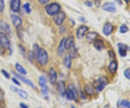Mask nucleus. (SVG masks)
<instances>
[{"mask_svg": "<svg viewBox=\"0 0 130 108\" xmlns=\"http://www.w3.org/2000/svg\"><path fill=\"white\" fill-rule=\"evenodd\" d=\"M119 31H120V33H127V32L129 31V28H128L126 25H122L121 27H120Z\"/></svg>", "mask_w": 130, "mask_h": 108, "instance_id": "29", "label": "nucleus"}, {"mask_svg": "<svg viewBox=\"0 0 130 108\" xmlns=\"http://www.w3.org/2000/svg\"><path fill=\"white\" fill-rule=\"evenodd\" d=\"M5 9V2L4 0H0V12H2Z\"/></svg>", "mask_w": 130, "mask_h": 108, "instance_id": "32", "label": "nucleus"}, {"mask_svg": "<svg viewBox=\"0 0 130 108\" xmlns=\"http://www.w3.org/2000/svg\"><path fill=\"white\" fill-rule=\"evenodd\" d=\"M113 31V26L111 24L109 23H106L104 25L103 28V32L106 35V36H109L111 35Z\"/></svg>", "mask_w": 130, "mask_h": 108, "instance_id": "17", "label": "nucleus"}, {"mask_svg": "<svg viewBox=\"0 0 130 108\" xmlns=\"http://www.w3.org/2000/svg\"><path fill=\"white\" fill-rule=\"evenodd\" d=\"M39 85H40L41 90L43 95L44 97H48V85H47L46 79L43 76H41L39 78Z\"/></svg>", "mask_w": 130, "mask_h": 108, "instance_id": "5", "label": "nucleus"}, {"mask_svg": "<svg viewBox=\"0 0 130 108\" xmlns=\"http://www.w3.org/2000/svg\"><path fill=\"white\" fill-rule=\"evenodd\" d=\"M71 108H76V107H74V106H72V107H71Z\"/></svg>", "mask_w": 130, "mask_h": 108, "instance_id": "43", "label": "nucleus"}, {"mask_svg": "<svg viewBox=\"0 0 130 108\" xmlns=\"http://www.w3.org/2000/svg\"><path fill=\"white\" fill-rule=\"evenodd\" d=\"M102 8L103 10L106 12H115L116 11V7L115 5L112 2H107L105 3L102 6Z\"/></svg>", "mask_w": 130, "mask_h": 108, "instance_id": "14", "label": "nucleus"}, {"mask_svg": "<svg viewBox=\"0 0 130 108\" xmlns=\"http://www.w3.org/2000/svg\"><path fill=\"white\" fill-rule=\"evenodd\" d=\"M11 19H12V22L14 25V26L15 28H19L23 23V20L22 19L19 17L18 15H11Z\"/></svg>", "mask_w": 130, "mask_h": 108, "instance_id": "12", "label": "nucleus"}, {"mask_svg": "<svg viewBox=\"0 0 130 108\" xmlns=\"http://www.w3.org/2000/svg\"><path fill=\"white\" fill-rule=\"evenodd\" d=\"M74 47V38L73 36H70L65 40V49L70 50Z\"/></svg>", "mask_w": 130, "mask_h": 108, "instance_id": "16", "label": "nucleus"}, {"mask_svg": "<svg viewBox=\"0 0 130 108\" xmlns=\"http://www.w3.org/2000/svg\"><path fill=\"white\" fill-rule=\"evenodd\" d=\"M69 89H70L72 92H73V94H74V97H75V99H77V97H78V93H77V89H75V87L73 86L72 85H70V87H69Z\"/></svg>", "mask_w": 130, "mask_h": 108, "instance_id": "28", "label": "nucleus"}, {"mask_svg": "<svg viewBox=\"0 0 130 108\" xmlns=\"http://www.w3.org/2000/svg\"><path fill=\"white\" fill-rule=\"evenodd\" d=\"M13 74H14V75L15 76V78H18V79L20 80L21 81H23L24 84H27L28 85V86H31V87L33 88V89H36V85L34 84L31 80H29V79H28V78H26L25 77H24L23 75H19V74H17V73H13Z\"/></svg>", "mask_w": 130, "mask_h": 108, "instance_id": "8", "label": "nucleus"}, {"mask_svg": "<svg viewBox=\"0 0 130 108\" xmlns=\"http://www.w3.org/2000/svg\"><path fill=\"white\" fill-rule=\"evenodd\" d=\"M108 55H109V56L111 58H113V57H115V54H114V52H113L112 51H108Z\"/></svg>", "mask_w": 130, "mask_h": 108, "instance_id": "39", "label": "nucleus"}, {"mask_svg": "<svg viewBox=\"0 0 130 108\" xmlns=\"http://www.w3.org/2000/svg\"><path fill=\"white\" fill-rule=\"evenodd\" d=\"M124 2H126V3H129V2H130V0H124Z\"/></svg>", "mask_w": 130, "mask_h": 108, "instance_id": "42", "label": "nucleus"}, {"mask_svg": "<svg viewBox=\"0 0 130 108\" xmlns=\"http://www.w3.org/2000/svg\"><path fill=\"white\" fill-rule=\"evenodd\" d=\"M36 59H37L38 63L42 66L46 65L48 61V55L47 52L43 48H40L36 54Z\"/></svg>", "mask_w": 130, "mask_h": 108, "instance_id": "1", "label": "nucleus"}, {"mask_svg": "<svg viewBox=\"0 0 130 108\" xmlns=\"http://www.w3.org/2000/svg\"><path fill=\"white\" fill-rule=\"evenodd\" d=\"M107 84H108L107 78L105 76H103V77L99 78L97 80H95L93 85H94L95 89L97 90L98 91H101L105 88V86H106Z\"/></svg>", "mask_w": 130, "mask_h": 108, "instance_id": "3", "label": "nucleus"}, {"mask_svg": "<svg viewBox=\"0 0 130 108\" xmlns=\"http://www.w3.org/2000/svg\"><path fill=\"white\" fill-rule=\"evenodd\" d=\"M0 44L4 49L10 48V41L7 33L5 32H0Z\"/></svg>", "mask_w": 130, "mask_h": 108, "instance_id": "4", "label": "nucleus"}, {"mask_svg": "<svg viewBox=\"0 0 130 108\" xmlns=\"http://www.w3.org/2000/svg\"><path fill=\"white\" fill-rule=\"evenodd\" d=\"M2 73L4 75V76H5L6 78H7V79H9V78H10V75H9V74L6 71H5V70H2Z\"/></svg>", "mask_w": 130, "mask_h": 108, "instance_id": "33", "label": "nucleus"}, {"mask_svg": "<svg viewBox=\"0 0 130 108\" xmlns=\"http://www.w3.org/2000/svg\"><path fill=\"white\" fill-rule=\"evenodd\" d=\"M0 29L4 31L5 33H9L10 32L9 25L3 21H0Z\"/></svg>", "mask_w": 130, "mask_h": 108, "instance_id": "23", "label": "nucleus"}, {"mask_svg": "<svg viewBox=\"0 0 130 108\" xmlns=\"http://www.w3.org/2000/svg\"><path fill=\"white\" fill-rule=\"evenodd\" d=\"M38 1L42 5H46V4H47L49 2V0H38Z\"/></svg>", "mask_w": 130, "mask_h": 108, "instance_id": "37", "label": "nucleus"}, {"mask_svg": "<svg viewBox=\"0 0 130 108\" xmlns=\"http://www.w3.org/2000/svg\"><path fill=\"white\" fill-rule=\"evenodd\" d=\"M12 80L13 81V83H14V84H16L17 86H20V83L19 82L18 80V78H13Z\"/></svg>", "mask_w": 130, "mask_h": 108, "instance_id": "35", "label": "nucleus"}, {"mask_svg": "<svg viewBox=\"0 0 130 108\" xmlns=\"http://www.w3.org/2000/svg\"><path fill=\"white\" fill-rule=\"evenodd\" d=\"M65 96L67 97V99H68V100H76L75 99V97H74V94H73V92L70 89H68L67 90V91H66V94H65Z\"/></svg>", "mask_w": 130, "mask_h": 108, "instance_id": "26", "label": "nucleus"}, {"mask_svg": "<svg viewBox=\"0 0 130 108\" xmlns=\"http://www.w3.org/2000/svg\"><path fill=\"white\" fill-rule=\"evenodd\" d=\"M64 65L67 68H71V65H72V57H70L69 54H67V55H65L64 58Z\"/></svg>", "mask_w": 130, "mask_h": 108, "instance_id": "22", "label": "nucleus"}, {"mask_svg": "<svg viewBox=\"0 0 130 108\" xmlns=\"http://www.w3.org/2000/svg\"><path fill=\"white\" fill-rule=\"evenodd\" d=\"M88 27L86 26V25H80L79 28H77V33H76V35H77V37L78 39H82L83 38L84 36H85L86 33L88 32Z\"/></svg>", "mask_w": 130, "mask_h": 108, "instance_id": "7", "label": "nucleus"}, {"mask_svg": "<svg viewBox=\"0 0 130 108\" xmlns=\"http://www.w3.org/2000/svg\"><path fill=\"white\" fill-rule=\"evenodd\" d=\"M94 47H95V49H97L98 50H101L104 48V43L101 39H95L94 41Z\"/></svg>", "mask_w": 130, "mask_h": 108, "instance_id": "21", "label": "nucleus"}, {"mask_svg": "<svg viewBox=\"0 0 130 108\" xmlns=\"http://www.w3.org/2000/svg\"><path fill=\"white\" fill-rule=\"evenodd\" d=\"M4 99V94H3V91H2L1 88H0V102L2 101Z\"/></svg>", "mask_w": 130, "mask_h": 108, "instance_id": "38", "label": "nucleus"}, {"mask_svg": "<svg viewBox=\"0 0 130 108\" xmlns=\"http://www.w3.org/2000/svg\"><path fill=\"white\" fill-rule=\"evenodd\" d=\"M23 8L27 13H30V12H31V8H30V5L29 3H25V4L23 5Z\"/></svg>", "mask_w": 130, "mask_h": 108, "instance_id": "30", "label": "nucleus"}, {"mask_svg": "<svg viewBox=\"0 0 130 108\" xmlns=\"http://www.w3.org/2000/svg\"><path fill=\"white\" fill-rule=\"evenodd\" d=\"M85 35H86L85 36L86 39H87V41H88L89 42H94L95 39H97L98 36V34L96 32H95V31L88 32L87 34H85Z\"/></svg>", "mask_w": 130, "mask_h": 108, "instance_id": "18", "label": "nucleus"}, {"mask_svg": "<svg viewBox=\"0 0 130 108\" xmlns=\"http://www.w3.org/2000/svg\"><path fill=\"white\" fill-rule=\"evenodd\" d=\"M128 49H129V47L126 44H124L122 43L118 44V50H119V53L121 57H124L126 56Z\"/></svg>", "mask_w": 130, "mask_h": 108, "instance_id": "11", "label": "nucleus"}, {"mask_svg": "<svg viewBox=\"0 0 130 108\" xmlns=\"http://www.w3.org/2000/svg\"><path fill=\"white\" fill-rule=\"evenodd\" d=\"M2 49H4V48L2 47V46H1V44H0V52H2Z\"/></svg>", "mask_w": 130, "mask_h": 108, "instance_id": "41", "label": "nucleus"}, {"mask_svg": "<svg viewBox=\"0 0 130 108\" xmlns=\"http://www.w3.org/2000/svg\"><path fill=\"white\" fill-rule=\"evenodd\" d=\"M85 5H87L89 7H90L93 6V3L91 2H90V1H86V2H85Z\"/></svg>", "mask_w": 130, "mask_h": 108, "instance_id": "36", "label": "nucleus"}, {"mask_svg": "<svg viewBox=\"0 0 130 108\" xmlns=\"http://www.w3.org/2000/svg\"><path fill=\"white\" fill-rule=\"evenodd\" d=\"M65 18H66V14L64 13V12L60 11L54 15V23L56 24V25H61L64 21Z\"/></svg>", "mask_w": 130, "mask_h": 108, "instance_id": "6", "label": "nucleus"}, {"mask_svg": "<svg viewBox=\"0 0 130 108\" xmlns=\"http://www.w3.org/2000/svg\"><path fill=\"white\" fill-rule=\"evenodd\" d=\"M20 0H11L10 1V9L14 12H18L20 9Z\"/></svg>", "mask_w": 130, "mask_h": 108, "instance_id": "9", "label": "nucleus"}, {"mask_svg": "<svg viewBox=\"0 0 130 108\" xmlns=\"http://www.w3.org/2000/svg\"><path fill=\"white\" fill-rule=\"evenodd\" d=\"M85 92L87 94H88L90 96H91V95H93L94 94V92H95V91H94V88H93V86H92L91 85H85Z\"/></svg>", "mask_w": 130, "mask_h": 108, "instance_id": "25", "label": "nucleus"}, {"mask_svg": "<svg viewBox=\"0 0 130 108\" xmlns=\"http://www.w3.org/2000/svg\"><path fill=\"white\" fill-rule=\"evenodd\" d=\"M15 68H16L17 71H18V73H20V74H22V75H26V74H27V71H26V70H25L20 63H18V62H17V63L15 64Z\"/></svg>", "mask_w": 130, "mask_h": 108, "instance_id": "24", "label": "nucleus"}, {"mask_svg": "<svg viewBox=\"0 0 130 108\" xmlns=\"http://www.w3.org/2000/svg\"><path fill=\"white\" fill-rule=\"evenodd\" d=\"M19 49H20V53L25 56V49H24V47L23 46H21V45H19Z\"/></svg>", "mask_w": 130, "mask_h": 108, "instance_id": "34", "label": "nucleus"}, {"mask_svg": "<svg viewBox=\"0 0 130 108\" xmlns=\"http://www.w3.org/2000/svg\"><path fill=\"white\" fill-rule=\"evenodd\" d=\"M57 91L61 96L64 97L67 89H66V86H65V84L64 81L59 80L57 82Z\"/></svg>", "mask_w": 130, "mask_h": 108, "instance_id": "13", "label": "nucleus"}, {"mask_svg": "<svg viewBox=\"0 0 130 108\" xmlns=\"http://www.w3.org/2000/svg\"><path fill=\"white\" fill-rule=\"evenodd\" d=\"M10 89L12 90L13 91L16 92V93L18 94L19 96H20L21 98H23V99H26L28 98V94L25 91H24V90H22V89H18V87H16V86H10Z\"/></svg>", "mask_w": 130, "mask_h": 108, "instance_id": "10", "label": "nucleus"}, {"mask_svg": "<svg viewBox=\"0 0 130 108\" xmlns=\"http://www.w3.org/2000/svg\"><path fill=\"white\" fill-rule=\"evenodd\" d=\"M118 68V64L116 60H112L110 62L109 65H108V70L111 73H115Z\"/></svg>", "mask_w": 130, "mask_h": 108, "instance_id": "19", "label": "nucleus"}, {"mask_svg": "<svg viewBox=\"0 0 130 108\" xmlns=\"http://www.w3.org/2000/svg\"><path fill=\"white\" fill-rule=\"evenodd\" d=\"M119 106L123 108H130V102L128 100H122Z\"/></svg>", "mask_w": 130, "mask_h": 108, "instance_id": "27", "label": "nucleus"}, {"mask_svg": "<svg viewBox=\"0 0 130 108\" xmlns=\"http://www.w3.org/2000/svg\"><path fill=\"white\" fill-rule=\"evenodd\" d=\"M20 108H29L26 104H25L24 103H20Z\"/></svg>", "mask_w": 130, "mask_h": 108, "instance_id": "40", "label": "nucleus"}, {"mask_svg": "<svg viewBox=\"0 0 130 108\" xmlns=\"http://www.w3.org/2000/svg\"><path fill=\"white\" fill-rule=\"evenodd\" d=\"M65 40H66V38H63L61 40L60 43H59V47H58V54L60 56L62 55V54L64 53L65 50Z\"/></svg>", "mask_w": 130, "mask_h": 108, "instance_id": "20", "label": "nucleus"}, {"mask_svg": "<svg viewBox=\"0 0 130 108\" xmlns=\"http://www.w3.org/2000/svg\"><path fill=\"white\" fill-rule=\"evenodd\" d=\"M48 78H49V80H50L51 84H54L56 82L57 73H56L54 68H50L49 72H48Z\"/></svg>", "mask_w": 130, "mask_h": 108, "instance_id": "15", "label": "nucleus"}, {"mask_svg": "<svg viewBox=\"0 0 130 108\" xmlns=\"http://www.w3.org/2000/svg\"><path fill=\"white\" fill-rule=\"evenodd\" d=\"M124 75H125V77L126 78H128L129 80H130V69L129 68H127V69H126L125 71H124Z\"/></svg>", "mask_w": 130, "mask_h": 108, "instance_id": "31", "label": "nucleus"}, {"mask_svg": "<svg viewBox=\"0 0 130 108\" xmlns=\"http://www.w3.org/2000/svg\"><path fill=\"white\" fill-rule=\"evenodd\" d=\"M45 9L46 12L48 15H55L57 14L59 12H60L61 10V6L56 2H53L51 4H48L46 6H45Z\"/></svg>", "mask_w": 130, "mask_h": 108, "instance_id": "2", "label": "nucleus"}]
</instances>
